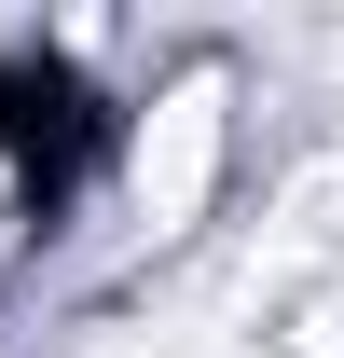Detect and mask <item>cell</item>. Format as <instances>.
<instances>
[{
    "instance_id": "6da1fadb",
    "label": "cell",
    "mask_w": 344,
    "mask_h": 358,
    "mask_svg": "<svg viewBox=\"0 0 344 358\" xmlns=\"http://www.w3.org/2000/svg\"><path fill=\"white\" fill-rule=\"evenodd\" d=\"M234 166H248V55L234 42H193L138 96H110V110H96V152H83V221H96V248H110V275L179 262V248L234 207Z\"/></svg>"
},
{
    "instance_id": "7a4b0ae2",
    "label": "cell",
    "mask_w": 344,
    "mask_h": 358,
    "mask_svg": "<svg viewBox=\"0 0 344 358\" xmlns=\"http://www.w3.org/2000/svg\"><path fill=\"white\" fill-rule=\"evenodd\" d=\"M83 152H96L83 96L55 83L42 55H0V303L69 248V221H83Z\"/></svg>"
},
{
    "instance_id": "3957f363",
    "label": "cell",
    "mask_w": 344,
    "mask_h": 358,
    "mask_svg": "<svg viewBox=\"0 0 344 358\" xmlns=\"http://www.w3.org/2000/svg\"><path fill=\"white\" fill-rule=\"evenodd\" d=\"M261 358H344V248L261 289Z\"/></svg>"
}]
</instances>
